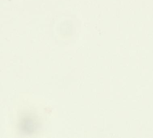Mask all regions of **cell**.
Returning a JSON list of instances; mask_svg holds the SVG:
<instances>
[{"label": "cell", "instance_id": "cell-1", "mask_svg": "<svg viewBox=\"0 0 153 138\" xmlns=\"http://www.w3.org/2000/svg\"><path fill=\"white\" fill-rule=\"evenodd\" d=\"M30 118L26 117L20 123V128L22 132L27 134H31L35 131L36 124L35 122Z\"/></svg>", "mask_w": 153, "mask_h": 138}]
</instances>
